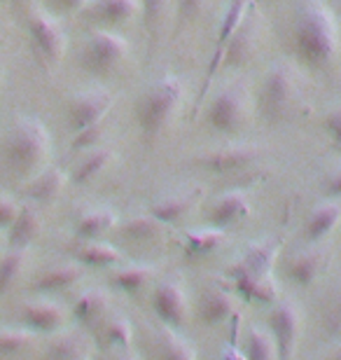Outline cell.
<instances>
[{
  "label": "cell",
  "mask_w": 341,
  "mask_h": 360,
  "mask_svg": "<svg viewBox=\"0 0 341 360\" xmlns=\"http://www.w3.org/2000/svg\"><path fill=\"white\" fill-rule=\"evenodd\" d=\"M259 157V148L252 143H234L227 148H217L213 153L199 157V164L213 174H231V171L245 169L255 164Z\"/></svg>",
  "instance_id": "cell-12"
},
{
  "label": "cell",
  "mask_w": 341,
  "mask_h": 360,
  "mask_svg": "<svg viewBox=\"0 0 341 360\" xmlns=\"http://www.w3.org/2000/svg\"><path fill=\"white\" fill-rule=\"evenodd\" d=\"M234 314V300L227 290H208L201 300L199 316L206 326H217Z\"/></svg>",
  "instance_id": "cell-26"
},
{
  "label": "cell",
  "mask_w": 341,
  "mask_h": 360,
  "mask_svg": "<svg viewBox=\"0 0 341 360\" xmlns=\"http://www.w3.org/2000/svg\"><path fill=\"white\" fill-rule=\"evenodd\" d=\"M108 309H110V297H108L103 290H98V288H91V290H84L75 300L72 314H75V319L82 323V326L94 328L105 319Z\"/></svg>",
  "instance_id": "cell-21"
},
{
  "label": "cell",
  "mask_w": 341,
  "mask_h": 360,
  "mask_svg": "<svg viewBox=\"0 0 341 360\" xmlns=\"http://www.w3.org/2000/svg\"><path fill=\"white\" fill-rule=\"evenodd\" d=\"M66 309L59 302H49V300H33L24 304L21 309V321L24 328L33 330L35 335H52L66 326Z\"/></svg>",
  "instance_id": "cell-13"
},
{
  "label": "cell",
  "mask_w": 341,
  "mask_h": 360,
  "mask_svg": "<svg viewBox=\"0 0 341 360\" xmlns=\"http://www.w3.org/2000/svg\"><path fill=\"white\" fill-rule=\"evenodd\" d=\"M339 222H341L339 201H335V199L323 201V204H318L314 211L309 213L307 225H304V236H307L309 243H318V241H323Z\"/></svg>",
  "instance_id": "cell-19"
},
{
  "label": "cell",
  "mask_w": 341,
  "mask_h": 360,
  "mask_svg": "<svg viewBox=\"0 0 341 360\" xmlns=\"http://www.w3.org/2000/svg\"><path fill=\"white\" fill-rule=\"evenodd\" d=\"M0 246H3V229H0Z\"/></svg>",
  "instance_id": "cell-51"
},
{
  "label": "cell",
  "mask_w": 341,
  "mask_h": 360,
  "mask_svg": "<svg viewBox=\"0 0 341 360\" xmlns=\"http://www.w3.org/2000/svg\"><path fill=\"white\" fill-rule=\"evenodd\" d=\"M183 103V84L176 77H162L141 96L136 105L138 127L145 136H157L178 112Z\"/></svg>",
  "instance_id": "cell-3"
},
{
  "label": "cell",
  "mask_w": 341,
  "mask_h": 360,
  "mask_svg": "<svg viewBox=\"0 0 341 360\" xmlns=\"http://www.w3.org/2000/svg\"><path fill=\"white\" fill-rule=\"evenodd\" d=\"M159 358L162 360H197L194 347L178 337L171 328H164L159 333Z\"/></svg>",
  "instance_id": "cell-33"
},
{
  "label": "cell",
  "mask_w": 341,
  "mask_h": 360,
  "mask_svg": "<svg viewBox=\"0 0 341 360\" xmlns=\"http://www.w3.org/2000/svg\"><path fill=\"white\" fill-rule=\"evenodd\" d=\"M208 0H178V17L180 21H194L201 17V12L206 10Z\"/></svg>",
  "instance_id": "cell-41"
},
{
  "label": "cell",
  "mask_w": 341,
  "mask_h": 360,
  "mask_svg": "<svg viewBox=\"0 0 341 360\" xmlns=\"http://www.w3.org/2000/svg\"><path fill=\"white\" fill-rule=\"evenodd\" d=\"M115 222H117V213L110 211V208H91L77 220L75 234L84 241H96L101 234L110 232Z\"/></svg>",
  "instance_id": "cell-23"
},
{
  "label": "cell",
  "mask_w": 341,
  "mask_h": 360,
  "mask_svg": "<svg viewBox=\"0 0 341 360\" xmlns=\"http://www.w3.org/2000/svg\"><path fill=\"white\" fill-rule=\"evenodd\" d=\"M248 0H231L227 12L222 14V21L217 26V38H215V47H213V56H210V63H208V70H206V77H204V87H201V96L208 91V84L215 80V73L222 68V56H224V49H227L231 35L236 33V28L243 24L245 19V12H248Z\"/></svg>",
  "instance_id": "cell-10"
},
{
  "label": "cell",
  "mask_w": 341,
  "mask_h": 360,
  "mask_svg": "<svg viewBox=\"0 0 341 360\" xmlns=\"http://www.w3.org/2000/svg\"><path fill=\"white\" fill-rule=\"evenodd\" d=\"M94 14L110 26H122L141 14V0H96Z\"/></svg>",
  "instance_id": "cell-25"
},
{
  "label": "cell",
  "mask_w": 341,
  "mask_h": 360,
  "mask_svg": "<svg viewBox=\"0 0 341 360\" xmlns=\"http://www.w3.org/2000/svg\"><path fill=\"white\" fill-rule=\"evenodd\" d=\"M323 127H325V131H328L330 141L335 143L337 148H341V105H337L335 110H330L325 115Z\"/></svg>",
  "instance_id": "cell-43"
},
{
  "label": "cell",
  "mask_w": 341,
  "mask_h": 360,
  "mask_svg": "<svg viewBox=\"0 0 341 360\" xmlns=\"http://www.w3.org/2000/svg\"><path fill=\"white\" fill-rule=\"evenodd\" d=\"M127 40L117 33L110 31H96L89 35L82 52L84 68L94 75H108L127 59Z\"/></svg>",
  "instance_id": "cell-4"
},
{
  "label": "cell",
  "mask_w": 341,
  "mask_h": 360,
  "mask_svg": "<svg viewBox=\"0 0 341 360\" xmlns=\"http://www.w3.org/2000/svg\"><path fill=\"white\" fill-rule=\"evenodd\" d=\"M234 285L238 292L255 302H266V304H269V302L278 297V292H276V281L271 274H255V276L236 278Z\"/></svg>",
  "instance_id": "cell-30"
},
{
  "label": "cell",
  "mask_w": 341,
  "mask_h": 360,
  "mask_svg": "<svg viewBox=\"0 0 341 360\" xmlns=\"http://www.w3.org/2000/svg\"><path fill=\"white\" fill-rule=\"evenodd\" d=\"M21 211V206L14 199L0 194V229H10L12 222L17 220V215Z\"/></svg>",
  "instance_id": "cell-42"
},
{
  "label": "cell",
  "mask_w": 341,
  "mask_h": 360,
  "mask_svg": "<svg viewBox=\"0 0 341 360\" xmlns=\"http://www.w3.org/2000/svg\"><path fill=\"white\" fill-rule=\"evenodd\" d=\"M325 360H341V342L337 344V347H335V349H332V351H330V356H328V358H325Z\"/></svg>",
  "instance_id": "cell-49"
},
{
  "label": "cell",
  "mask_w": 341,
  "mask_h": 360,
  "mask_svg": "<svg viewBox=\"0 0 341 360\" xmlns=\"http://www.w3.org/2000/svg\"><path fill=\"white\" fill-rule=\"evenodd\" d=\"M166 10H169V0H141V14L150 38L159 35V28L166 21Z\"/></svg>",
  "instance_id": "cell-39"
},
{
  "label": "cell",
  "mask_w": 341,
  "mask_h": 360,
  "mask_svg": "<svg viewBox=\"0 0 341 360\" xmlns=\"http://www.w3.org/2000/svg\"><path fill=\"white\" fill-rule=\"evenodd\" d=\"M276 255H278V243L276 241L255 243V246H250L245 250L241 260H236L231 264L227 274L231 276V281L243 278V276H255V274H271Z\"/></svg>",
  "instance_id": "cell-14"
},
{
  "label": "cell",
  "mask_w": 341,
  "mask_h": 360,
  "mask_svg": "<svg viewBox=\"0 0 341 360\" xmlns=\"http://www.w3.org/2000/svg\"><path fill=\"white\" fill-rule=\"evenodd\" d=\"M84 5H86V0H49V7H52L54 12H61V14L79 12Z\"/></svg>",
  "instance_id": "cell-46"
},
{
  "label": "cell",
  "mask_w": 341,
  "mask_h": 360,
  "mask_svg": "<svg viewBox=\"0 0 341 360\" xmlns=\"http://www.w3.org/2000/svg\"><path fill=\"white\" fill-rule=\"evenodd\" d=\"M79 276H82V269L77 264H54L35 278L33 288L40 292H61L75 285Z\"/></svg>",
  "instance_id": "cell-22"
},
{
  "label": "cell",
  "mask_w": 341,
  "mask_h": 360,
  "mask_svg": "<svg viewBox=\"0 0 341 360\" xmlns=\"http://www.w3.org/2000/svg\"><path fill=\"white\" fill-rule=\"evenodd\" d=\"M304 316L302 309L290 300L278 302L269 314V333L276 342V351H278V360H292L297 342L302 337Z\"/></svg>",
  "instance_id": "cell-6"
},
{
  "label": "cell",
  "mask_w": 341,
  "mask_h": 360,
  "mask_svg": "<svg viewBox=\"0 0 341 360\" xmlns=\"http://www.w3.org/2000/svg\"><path fill=\"white\" fill-rule=\"evenodd\" d=\"M7 3H10V0H0V5H7Z\"/></svg>",
  "instance_id": "cell-52"
},
{
  "label": "cell",
  "mask_w": 341,
  "mask_h": 360,
  "mask_svg": "<svg viewBox=\"0 0 341 360\" xmlns=\"http://www.w3.org/2000/svg\"><path fill=\"white\" fill-rule=\"evenodd\" d=\"M122 236L131 241H150V239H157L159 232H162V222H159L155 215L148 213V215H134L129 218L124 225L120 227Z\"/></svg>",
  "instance_id": "cell-34"
},
{
  "label": "cell",
  "mask_w": 341,
  "mask_h": 360,
  "mask_svg": "<svg viewBox=\"0 0 341 360\" xmlns=\"http://www.w3.org/2000/svg\"><path fill=\"white\" fill-rule=\"evenodd\" d=\"M40 213L35 206H21L17 220L10 227V246L12 248H28L35 236L40 234Z\"/></svg>",
  "instance_id": "cell-24"
},
{
  "label": "cell",
  "mask_w": 341,
  "mask_h": 360,
  "mask_svg": "<svg viewBox=\"0 0 341 360\" xmlns=\"http://www.w3.org/2000/svg\"><path fill=\"white\" fill-rule=\"evenodd\" d=\"M49 150H52V139H49L45 124L40 120L24 115V117H17V122L5 136V167L14 178L28 183L40 171H45Z\"/></svg>",
  "instance_id": "cell-1"
},
{
  "label": "cell",
  "mask_w": 341,
  "mask_h": 360,
  "mask_svg": "<svg viewBox=\"0 0 341 360\" xmlns=\"http://www.w3.org/2000/svg\"><path fill=\"white\" fill-rule=\"evenodd\" d=\"M112 96L108 91H86L70 101L68 105V124L72 131H84L94 124H101L105 112L110 110Z\"/></svg>",
  "instance_id": "cell-11"
},
{
  "label": "cell",
  "mask_w": 341,
  "mask_h": 360,
  "mask_svg": "<svg viewBox=\"0 0 341 360\" xmlns=\"http://www.w3.org/2000/svg\"><path fill=\"white\" fill-rule=\"evenodd\" d=\"M77 260L89 267H112V264L122 262V253L110 243L89 241L84 248L77 250Z\"/></svg>",
  "instance_id": "cell-31"
},
{
  "label": "cell",
  "mask_w": 341,
  "mask_h": 360,
  "mask_svg": "<svg viewBox=\"0 0 341 360\" xmlns=\"http://www.w3.org/2000/svg\"><path fill=\"white\" fill-rule=\"evenodd\" d=\"M10 3L14 5V10H17V12H26L28 14V7L33 5V0H10Z\"/></svg>",
  "instance_id": "cell-48"
},
{
  "label": "cell",
  "mask_w": 341,
  "mask_h": 360,
  "mask_svg": "<svg viewBox=\"0 0 341 360\" xmlns=\"http://www.w3.org/2000/svg\"><path fill=\"white\" fill-rule=\"evenodd\" d=\"M250 213V204L248 199H245L243 192H224L220 194L213 206H210V222H213V227H229V225H236V222H241L243 218H248Z\"/></svg>",
  "instance_id": "cell-16"
},
{
  "label": "cell",
  "mask_w": 341,
  "mask_h": 360,
  "mask_svg": "<svg viewBox=\"0 0 341 360\" xmlns=\"http://www.w3.org/2000/svg\"><path fill=\"white\" fill-rule=\"evenodd\" d=\"M155 274H157V269L150 267V264H127V267L115 271L112 285L129 295H136L150 285V281L155 278Z\"/></svg>",
  "instance_id": "cell-28"
},
{
  "label": "cell",
  "mask_w": 341,
  "mask_h": 360,
  "mask_svg": "<svg viewBox=\"0 0 341 360\" xmlns=\"http://www.w3.org/2000/svg\"><path fill=\"white\" fill-rule=\"evenodd\" d=\"M325 197L328 199H341V164L335 167L325 178V187H323Z\"/></svg>",
  "instance_id": "cell-44"
},
{
  "label": "cell",
  "mask_w": 341,
  "mask_h": 360,
  "mask_svg": "<svg viewBox=\"0 0 341 360\" xmlns=\"http://www.w3.org/2000/svg\"><path fill=\"white\" fill-rule=\"evenodd\" d=\"M255 42H257V26L250 24L248 19H243V24L236 28L227 49H224L222 68H241L243 63H248L252 52H255Z\"/></svg>",
  "instance_id": "cell-17"
},
{
  "label": "cell",
  "mask_w": 341,
  "mask_h": 360,
  "mask_svg": "<svg viewBox=\"0 0 341 360\" xmlns=\"http://www.w3.org/2000/svg\"><path fill=\"white\" fill-rule=\"evenodd\" d=\"M206 120L215 131H222V134L238 131V129L243 127V122L248 120V101H245L243 89L241 87L222 89L208 103Z\"/></svg>",
  "instance_id": "cell-7"
},
{
  "label": "cell",
  "mask_w": 341,
  "mask_h": 360,
  "mask_svg": "<svg viewBox=\"0 0 341 360\" xmlns=\"http://www.w3.org/2000/svg\"><path fill=\"white\" fill-rule=\"evenodd\" d=\"M47 360H86V344L79 335H63L49 344Z\"/></svg>",
  "instance_id": "cell-36"
},
{
  "label": "cell",
  "mask_w": 341,
  "mask_h": 360,
  "mask_svg": "<svg viewBox=\"0 0 341 360\" xmlns=\"http://www.w3.org/2000/svg\"><path fill=\"white\" fill-rule=\"evenodd\" d=\"M328 264V253L318 248L316 243L297 253L288 260V276L295 281L297 285H311L314 281L325 271Z\"/></svg>",
  "instance_id": "cell-15"
},
{
  "label": "cell",
  "mask_w": 341,
  "mask_h": 360,
  "mask_svg": "<svg viewBox=\"0 0 341 360\" xmlns=\"http://www.w3.org/2000/svg\"><path fill=\"white\" fill-rule=\"evenodd\" d=\"M295 94V75L285 63H276V66L266 73L262 82V91H259V105L262 112L269 120H278L283 110L290 105Z\"/></svg>",
  "instance_id": "cell-9"
},
{
  "label": "cell",
  "mask_w": 341,
  "mask_h": 360,
  "mask_svg": "<svg viewBox=\"0 0 341 360\" xmlns=\"http://www.w3.org/2000/svg\"><path fill=\"white\" fill-rule=\"evenodd\" d=\"M63 185H66V174L56 167H49L28 180L21 192H24V197L35 201V204H49V201H54L61 194Z\"/></svg>",
  "instance_id": "cell-20"
},
{
  "label": "cell",
  "mask_w": 341,
  "mask_h": 360,
  "mask_svg": "<svg viewBox=\"0 0 341 360\" xmlns=\"http://www.w3.org/2000/svg\"><path fill=\"white\" fill-rule=\"evenodd\" d=\"M337 21L323 3L302 7L295 21V49L309 68H328L337 56Z\"/></svg>",
  "instance_id": "cell-2"
},
{
  "label": "cell",
  "mask_w": 341,
  "mask_h": 360,
  "mask_svg": "<svg viewBox=\"0 0 341 360\" xmlns=\"http://www.w3.org/2000/svg\"><path fill=\"white\" fill-rule=\"evenodd\" d=\"M245 360H278V351H276V342L269 330H262V328L248 330Z\"/></svg>",
  "instance_id": "cell-32"
},
{
  "label": "cell",
  "mask_w": 341,
  "mask_h": 360,
  "mask_svg": "<svg viewBox=\"0 0 341 360\" xmlns=\"http://www.w3.org/2000/svg\"><path fill=\"white\" fill-rule=\"evenodd\" d=\"M101 139H103V124H94L84 131H77L72 139V153H89L94 148H101Z\"/></svg>",
  "instance_id": "cell-40"
},
{
  "label": "cell",
  "mask_w": 341,
  "mask_h": 360,
  "mask_svg": "<svg viewBox=\"0 0 341 360\" xmlns=\"http://www.w3.org/2000/svg\"><path fill=\"white\" fill-rule=\"evenodd\" d=\"M199 194L201 192L197 190V187H194V190L171 192V194H166V197L159 199L157 204L150 208V213L155 215L162 225H169V222H180L194 208Z\"/></svg>",
  "instance_id": "cell-18"
},
{
  "label": "cell",
  "mask_w": 341,
  "mask_h": 360,
  "mask_svg": "<svg viewBox=\"0 0 341 360\" xmlns=\"http://www.w3.org/2000/svg\"><path fill=\"white\" fill-rule=\"evenodd\" d=\"M115 153L110 148H94L89 153H84V157L75 164V169H72L70 174V180L77 185H84L89 183L94 176H98L101 171H103L108 164L112 162Z\"/></svg>",
  "instance_id": "cell-27"
},
{
  "label": "cell",
  "mask_w": 341,
  "mask_h": 360,
  "mask_svg": "<svg viewBox=\"0 0 341 360\" xmlns=\"http://www.w3.org/2000/svg\"><path fill=\"white\" fill-rule=\"evenodd\" d=\"M222 360H245V354H241L238 349H227L222 354Z\"/></svg>",
  "instance_id": "cell-47"
},
{
  "label": "cell",
  "mask_w": 341,
  "mask_h": 360,
  "mask_svg": "<svg viewBox=\"0 0 341 360\" xmlns=\"http://www.w3.org/2000/svg\"><path fill=\"white\" fill-rule=\"evenodd\" d=\"M28 33H31L35 52L47 66H54L66 54V33L49 12H28Z\"/></svg>",
  "instance_id": "cell-5"
},
{
  "label": "cell",
  "mask_w": 341,
  "mask_h": 360,
  "mask_svg": "<svg viewBox=\"0 0 341 360\" xmlns=\"http://www.w3.org/2000/svg\"><path fill=\"white\" fill-rule=\"evenodd\" d=\"M103 340L110 349H120L127 351L131 349V323H129L124 316H110L103 326Z\"/></svg>",
  "instance_id": "cell-37"
},
{
  "label": "cell",
  "mask_w": 341,
  "mask_h": 360,
  "mask_svg": "<svg viewBox=\"0 0 341 360\" xmlns=\"http://www.w3.org/2000/svg\"><path fill=\"white\" fill-rule=\"evenodd\" d=\"M224 243V232L220 227H201V229H190L185 234V250L187 255L201 257L217 250Z\"/></svg>",
  "instance_id": "cell-29"
},
{
  "label": "cell",
  "mask_w": 341,
  "mask_h": 360,
  "mask_svg": "<svg viewBox=\"0 0 341 360\" xmlns=\"http://www.w3.org/2000/svg\"><path fill=\"white\" fill-rule=\"evenodd\" d=\"M122 360H136L134 356H124V358H122Z\"/></svg>",
  "instance_id": "cell-50"
},
{
  "label": "cell",
  "mask_w": 341,
  "mask_h": 360,
  "mask_svg": "<svg viewBox=\"0 0 341 360\" xmlns=\"http://www.w3.org/2000/svg\"><path fill=\"white\" fill-rule=\"evenodd\" d=\"M35 340V333L28 328H3L0 330V358L14 356L26 347H31Z\"/></svg>",
  "instance_id": "cell-38"
},
{
  "label": "cell",
  "mask_w": 341,
  "mask_h": 360,
  "mask_svg": "<svg viewBox=\"0 0 341 360\" xmlns=\"http://www.w3.org/2000/svg\"><path fill=\"white\" fill-rule=\"evenodd\" d=\"M328 328H330V333H335V335L341 333V290L337 292V297L332 300V307L328 311Z\"/></svg>",
  "instance_id": "cell-45"
},
{
  "label": "cell",
  "mask_w": 341,
  "mask_h": 360,
  "mask_svg": "<svg viewBox=\"0 0 341 360\" xmlns=\"http://www.w3.org/2000/svg\"><path fill=\"white\" fill-rule=\"evenodd\" d=\"M26 260L28 248H12L10 253L3 255V260H0V295H5L19 278V274L26 267Z\"/></svg>",
  "instance_id": "cell-35"
},
{
  "label": "cell",
  "mask_w": 341,
  "mask_h": 360,
  "mask_svg": "<svg viewBox=\"0 0 341 360\" xmlns=\"http://www.w3.org/2000/svg\"><path fill=\"white\" fill-rule=\"evenodd\" d=\"M152 309L166 328L180 330L187 323V314H190V300H187L185 285L176 278L159 283L152 292Z\"/></svg>",
  "instance_id": "cell-8"
}]
</instances>
